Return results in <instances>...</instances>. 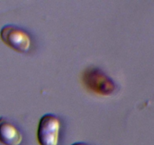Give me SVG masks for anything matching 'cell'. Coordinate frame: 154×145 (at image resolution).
Instances as JSON below:
<instances>
[{
  "instance_id": "1",
  "label": "cell",
  "mask_w": 154,
  "mask_h": 145,
  "mask_svg": "<svg viewBox=\"0 0 154 145\" xmlns=\"http://www.w3.org/2000/svg\"><path fill=\"white\" fill-rule=\"evenodd\" d=\"M82 82L88 90L100 95L111 94L116 88L113 80L101 69L94 66L84 70Z\"/></svg>"
},
{
  "instance_id": "2",
  "label": "cell",
  "mask_w": 154,
  "mask_h": 145,
  "mask_svg": "<svg viewBox=\"0 0 154 145\" xmlns=\"http://www.w3.org/2000/svg\"><path fill=\"white\" fill-rule=\"evenodd\" d=\"M60 119L55 115L47 113L41 117L37 129L40 145H57L60 132Z\"/></svg>"
},
{
  "instance_id": "3",
  "label": "cell",
  "mask_w": 154,
  "mask_h": 145,
  "mask_svg": "<svg viewBox=\"0 0 154 145\" xmlns=\"http://www.w3.org/2000/svg\"><path fill=\"white\" fill-rule=\"evenodd\" d=\"M0 36L6 45L16 51L25 52L29 49L31 39L29 34L15 25H5L0 31Z\"/></svg>"
},
{
  "instance_id": "4",
  "label": "cell",
  "mask_w": 154,
  "mask_h": 145,
  "mask_svg": "<svg viewBox=\"0 0 154 145\" xmlns=\"http://www.w3.org/2000/svg\"><path fill=\"white\" fill-rule=\"evenodd\" d=\"M23 136L14 123L5 117H0V141L5 145H19Z\"/></svg>"
},
{
  "instance_id": "5",
  "label": "cell",
  "mask_w": 154,
  "mask_h": 145,
  "mask_svg": "<svg viewBox=\"0 0 154 145\" xmlns=\"http://www.w3.org/2000/svg\"><path fill=\"white\" fill-rule=\"evenodd\" d=\"M72 145H88V144L85 143H83V142H76V143H72Z\"/></svg>"
}]
</instances>
